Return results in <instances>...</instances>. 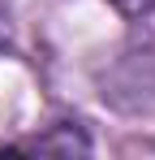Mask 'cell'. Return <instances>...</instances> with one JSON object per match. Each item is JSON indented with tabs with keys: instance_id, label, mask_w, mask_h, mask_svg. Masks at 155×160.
I'll list each match as a JSON object with an SVG mask.
<instances>
[{
	"instance_id": "3957f363",
	"label": "cell",
	"mask_w": 155,
	"mask_h": 160,
	"mask_svg": "<svg viewBox=\"0 0 155 160\" xmlns=\"http://www.w3.org/2000/svg\"><path fill=\"white\" fill-rule=\"evenodd\" d=\"M0 43H4V35H0Z\"/></svg>"
},
{
	"instance_id": "6da1fadb",
	"label": "cell",
	"mask_w": 155,
	"mask_h": 160,
	"mask_svg": "<svg viewBox=\"0 0 155 160\" xmlns=\"http://www.w3.org/2000/svg\"><path fill=\"white\" fill-rule=\"evenodd\" d=\"M26 152H91V143L73 130V126H65V134H43V138H30L22 143Z\"/></svg>"
},
{
	"instance_id": "7a4b0ae2",
	"label": "cell",
	"mask_w": 155,
	"mask_h": 160,
	"mask_svg": "<svg viewBox=\"0 0 155 160\" xmlns=\"http://www.w3.org/2000/svg\"><path fill=\"white\" fill-rule=\"evenodd\" d=\"M116 13H125V18H147L155 13V0H108Z\"/></svg>"
}]
</instances>
